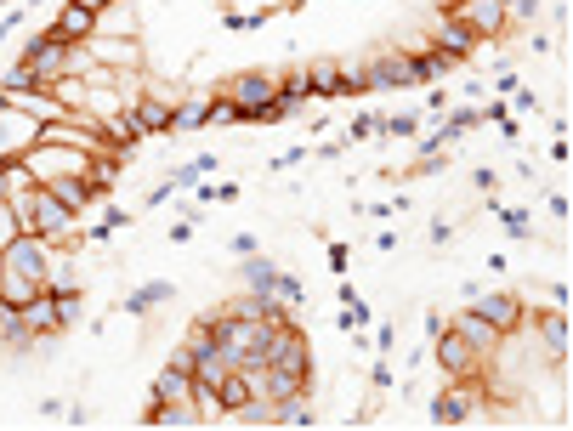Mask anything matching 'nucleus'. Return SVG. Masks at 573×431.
Instances as JSON below:
<instances>
[{"mask_svg":"<svg viewBox=\"0 0 573 431\" xmlns=\"http://www.w3.org/2000/svg\"><path fill=\"white\" fill-rule=\"evenodd\" d=\"M432 341H437V369H443V375H449V380H477V369H483V358H477V352H471V346L460 341V335H454L449 324L437 329Z\"/></svg>","mask_w":573,"mask_h":431,"instance_id":"nucleus-6","label":"nucleus"},{"mask_svg":"<svg viewBox=\"0 0 573 431\" xmlns=\"http://www.w3.org/2000/svg\"><path fill=\"white\" fill-rule=\"evenodd\" d=\"M471 403H477V380H454L449 392L432 403V426H466Z\"/></svg>","mask_w":573,"mask_h":431,"instance_id":"nucleus-11","label":"nucleus"},{"mask_svg":"<svg viewBox=\"0 0 573 431\" xmlns=\"http://www.w3.org/2000/svg\"><path fill=\"white\" fill-rule=\"evenodd\" d=\"M23 329H29V335H52V329H63L57 324V295L52 290H40L35 301H23Z\"/></svg>","mask_w":573,"mask_h":431,"instance_id":"nucleus-16","label":"nucleus"},{"mask_svg":"<svg viewBox=\"0 0 573 431\" xmlns=\"http://www.w3.org/2000/svg\"><path fill=\"white\" fill-rule=\"evenodd\" d=\"M6 199H12V182H6V165H0V205H6Z\"/></svg>","mask_w":573,"mask_h":431,"instance_id":"nucleus-37","label":"nucleus"},{"mask_svg":"<svg viewBox=\"0 0 573 431\" xmlns=\"http://www.w3.org/2000/svg\"><path fill=\"white\" fill-rule=\"evenodd\" d=\"M483 120V114H477V108H460V114H449V120H443V142H460L471 131V125Z\"/></svg>","mask_w":573,"mask_h":431,"instance_id":"nucleus-25","label":"nucleus"},{"mask_svg":"<svg viewBox=\"0 0 573 431\" xmlns=\"http://www.w3.org/2000/svg\"><path fill=\"white\" fill-rule=\"evenodd\" d=\"M114 227H125V210H108V216H103V222H97V227H91V239H97V244H103V239H108V233H114Z\"/></svg>","mask_w":573,"mask_h":431,"instance_id":"nucleus-31","label":"nucleus"},{"mask_svg":"<svg viewBox=\"0 0 573 431\" xmlns=\"http://www.w3.org/2000/svg\"><path fill=\"white\" fill-rule=\"evenodd\" d=\"M386 131H392V137H415L420 120H415V114H398V120H386Z\"/></svg>","mask_w":573,"mask_h":431,"instance_id":"nucleus-33","label":"nucleus"},{"mask_svg":"<svg viewBox=\"0 0 573 431\" xmlns=\"http://www.w3.org/2000/svg\"><path fill=\"white\" fill-rule=\"evenodd\" d=\"M488 120L500 125V137H505V142H517V120L505 114V103H494V108H488Z\"/></svg>","mask_w":573,"mask_h":431,"instance_id":"nucleus-30","label":"nucleus"},{"mask_svg":"<svg viewBox=\"0 0 573 431\" xmlns=\"http://www.w3.org/2000/svg\"><path fill=\"white\" fill-rule=\"evenodd\" d=\"M534 335H539V346H551V358H556V363L568 358V312H562V307H556L551 318L539 312V318H534Z\"/></svg>","mask_w":573,"mask_h":431,"instance_id":"nucleus-17","label":"nucleus"},{"mask_svg":"<svg viewBox=\"0 0 573 431\" xmlns=\"http://www.w3.org/2000/svg\"><path fill=\"white\" fill-rule=\"evenodd\" d=\"M18 233H23V222H18V210H12V205H0V250H6V244L18 239Z\"/></svg>","mask_w":573,"mask_h":431,"instance_id":"nucleus-28","label":"nucleus"},{"mask_svg":"<svg viewBox=\"0 0 573 431\" xmlns=\"http://www.w3.org/2000/svg\"><path fill=\"white\" fill-rule=\"evenodd\" d=\"M91 63H103V69H137V46L131 40H114V35H91Z\"/></svg>","mask_w":573,"mask_h":431,"instance_id":"nucleus-13","label":"nucleus"},{"mask_svg":"<svg viewBox=\"0 0 573 431\" xmlns=\"http://www.w3.org/2000/svg\"><path fill=\"white\" fill-rule=\"evenodd\" d=\"M35 86H40V80H35V69H29V63H18V69L0 80V91H6V97H18V91H35Z\"/></svg>","mask_w":573,"mask_h":431,"instance_id":"nucleus-26","label":"nucleus"},{"mask_svg":"<svg viewBox=\"0 0 573 431\" xmlns=\"http://www.w3.org/2000/svg\"><path fill=\"white\" fill-rule=\"evenodd\" d=\"M415 63H420V80H443V74L454 69V57H443L437 46L432 52H415Z\"/></svg>","mask_w":573,"mask_h":431,"instance_id":"nucleus-24","label":"nucleus"},{"mask_svg":"<svg viewBox=\"0 0 573 431\" xmlns=\"http://www.w3.org/2000/svg\"><path fill=\"white\" fill-rule=\"evenodd\" d=\"M154 403H193V369H182V363L159 369L154 375Z\"/></svg>","mask_w":573,"mask_h":431,"instance_id":"nucleus-14","label":"nucleus"},{"mask_svg":"<svg viewBox=\"0 0 573 431\" xmlns=\"http://www.w3.org/2000/svg\"><path fill=\"white\" fill-rule=\"evenodd\" d=\"M80 6H86V12H97V18H103L108 6H114V0H80Z\"/></svg>","mask_w":573,"mask_h":431,"instance_id":"nucleus-36","label":"nucleus"},{"mask_svg":"<svg viewBox=\"0 0 573 431\" xmlns=\"http://www.w3.org/2000/svg\"><path fill=\"white\" fill-rule=\"evenodd\" d=\"M278 301H284V307H301V284H296L290 273L278 278Z\"/></svg>","mask_w":573,"mask_h":431,"instance_id":"nucleus-32","label":"nucleus"},{"mask_svg":"<svg viewBox=\"0 0 573 431\" xmlns=\"http://www.w3.org/2000/svg\"><path fill=\"white\" fill-rule=\"evenodd\" d=\"M471 312H477V318H488V324L500 329L505 341L522 329V301H517V295H500V290H494V295H477V301H471Z\"/></svg>","mask_w":573,"mask_h":431,"instance_id":"nucleus-10","label":"nucleus"},{"mask_svg":"<svg viewBox=\"0 0 573 431\" xmlns=\"http://www.w3.org/2000/svg\"><path fill=\"white\" fill-rule=\"evenodd\" d=\"M443 12H449L454 23H466L477 40H500L505 23H511L505 0H443Z\"/></svg>","mask_w":573,"mask_h":431,"instance_id":"nucleus-3","label":"nucleus"},{"mask_svg":"<svg viewBox=\"0 0 573 431\" xmlns=\"http://www.w3.org/2000/svg\"><path fill=\"white\" fill-rule=\"evenodd\" d=\"M375 131H386V120H381V114H358V120H352V131H347L341 142H369Z\"/></svg>","mask_w":573,"mask_h":431,"instance_id":"nucleus-27","label":"nucleus"},{"mask_svg":"<svg viewBox=\"0 0 573 431\" xmlns=\"http://www.w3.org/2000/svg\"><path fill=\"white\" fill-rule=\"evenodd\" d=\"M403 86H420V63L409 52H392V57L364 63V91H403Z\"/></svg>","mask_w":573,"mask_h":431,"instance_id":"nucleus-5","label":"nucleus"},{"mask_svg":"<svg viewBox=\"0 0 573 431\" xmlns=\"http://www.w3.org/2000/svg\"><path fill=\"white\" fill-rule=\"evenodd\" d=\"M171 193H176V176H171V182H159V188L148 193V205H165V199H171Z\"/></svg>","mask_w":573,"mask_h":431,"instance_id":"nucleus-35","label":"nucleus"},{"mask_svg":"<svg viewBox=\"0 0 573 431\" xmlns=\"http://www.w3.org/2000/svg\"><path fill=\"white\" fill-rule=\"evenodd\" d=\"M165 301H171V284H142V290H131L125 295V312H154V307H165Z\"/></svg>","mask_w":573,"mask_h":431,"instance_id":"nucleus-22","label":"nucleus"},{"mask_svg":"<svg viewBox=\"0 0 573 431\" xmlns=\"http://www.w3.org/2000/svg\"><path fill=\"white\" fill-rule=\"evenodd\" d=\"M307 80H313V91H324V97H341V63H330V57L307 63Z\"/></svg>","mask_w":573,"mask_h":431,"instance_id":"nucleus-23","label":"nucleus"},{"mask_svg":"<svg viewBox=\"0 0 573 431\" xmlns=\"http://www.w3.org/2000/svg\"><path fill=\"white\" fill-rule=\"evenodd\" d=\"M205 120H210V97H205V91H193V97H182V103H176L171 131H199Z\"/></svg>","mask_w":573,"mask_h":431,"instance_id":"nucleus-20","label":"nucleus"},{"mask_svg":"<svg viewBox=\"0 0 573 431\" xmlns=\"http://www.w3.org/2000/svg\"><path fill=\"white\" fill-rule=\"evenodd\" d=\"M23 63L35 69V80L46 86V80H57V74L69 69V46L63 40H52V35H35L29 46H23Z\"/></svg>","mask_w":573,"mask_h":431,"instance_id":"nucleus-8","label":"nucleus"},{"mask_svg":"<svg viewBox=\"0 0 573 431\" xmlns=\"http://www.w3.org/2000/svg\"><path fill=\"white\" fill-rule=\"evenodd\" d=\"M437 52L454 57V63H466V57L477 52V35H471L466 23H454L449 12H443V23H437Z\"/></svg>","mask_w":573,"mask_h":431,"instance_id":"nucleus-15","label":"nucleus"},{"mask_svg":"<svg viewBox=\"0 0 573 431\" xmlns=\"http://www.w3.org/2000/svg\"><path fill=\"white\" fill-rule=\"evenodd\" d=\"M454 335H460V341H466L471 346V352H477V358H494V352H500V346H505V335H500V329H494V324H488V318H477V312H454Z\"/></svg>","mask_w":573,"mask_h":431,"instance_id":"nucleus-9","label":"nucleus"},{"mask_svg":"<svg viewBox=\"0 0 573 431\" xmlns=\"http://www.w3.org/2000/svg\"><path fill=\"white\" fill-rule=\"evenodd\" d=\"M261 363H273V369H284V375H296V380H313V352H307V335H301L290 318H284V324H273V341H267Z\"/></svg>","mask_w":573,"mask_h":431,"instance_id":"nucleus-2","label":"nucleus"},{"mask_svg":"<svg viewBox=\"0 0 573 431\" xmlns=\"http://www.w3.org/2000/svg\"><path fill=\"white\" fill-rule=\"evenodd\" d=\"M148 426L188 431V426H199V414H193V403H154V409H148Z\"/></svg>","mask_w":573,"mask_h":431,"instance_id":"nucleus-19","label":"nucleus"},{"mask_svg":"<svg viewBox=\"0 0 573 431\" xmlns=\"http://www.w3.org/2000/svg\"><path fill=\"white\" fill-rule=\"evenodd\" d=\"M244 278H250V290L256 295H278V278L284 273H278L267 256H244Z\"/></svg>","mask_w":573,"mask_h":431,"instance_id":"nucleus-21","label":"nucleus"},{"mask_svg":"<svg viewBox=\"0 0 573 431\" xmlns=\"http://www.w3.org/2000/svg\"><path fill=\"white\" fill-rule=\"evenodd\" d=\"M40 188L52 193L57 205H69L74 216H80V210L86 205H97V199H103V182H91V171H74V176H52V182H40Z\"/></svg>","mask_w":573,"mask_h":431,"instance_id":"nucleus-7","label":"nucleus"},{"mask_svg":"<svg viewBox=\"0 0 573 431\" xmlns=\"http://www.w3.org/2000/svg\"><path fill=\"white\" fill-rule=\"evenodd\" d=\"M500 222H505V233H511V239H528V233H534V227H528V216H522V210H500Z\"/></svg>","mask_w":573,"mask_h":431,"instance_id":"nucleus-29","label":"nucleus"},{"mask_svg":"<svg viewBox=\"0 0 573 431\" xmlns=\"http://www.w3.org/2000/svg\"><path fill=\"white\" fill-rule=\"evenodd\" d=\"M35 142H40V120H35V114H23L18 103H6V97H0V165L23 159Z\"/></svg>","mask_w":573,"mask_h":431,"instance_id":"nucleus-4","label":"nucleus"},{"mask_svg":"<svg viewBox=\"0 0 573 431\" xmlns=\"http://www.w3.org/2000/svg\"><path fill=\"white\" fill-rule=\"evenodd\" d=\"M46 35H52V40H63V46H86V40L97 35V12H86L80 0H69V6L57 12V23L46 29Z\"/></svg>","mask_w":573,"mask_h":431,"instance_id":"nucleus-12","label":"nucleus"},{"mask_svg":"<svg viewBox=\"0 0 573 431\" xmlns=\"http://www.w3.org/2000/svg\"><path fill=\"white\" fill-rule=\"evenodd\" d=\"M193 239V216H182V222L171 227V244H188Z\"/></svg>","mask_w":573,"mask_h":431,"instance_id":"nucleus-34","label":"nucleus"},{"mask_svg":"<svg viewBox=\"0 0 573 431\" xmlns=\"http://www.w3.org/2000/svg\"><path fill=\"white\" fill-rule=\"evenodd\" d=\"M46 261H52V244L40 239V233H18V239L0 250V295L12 307L35 301L46 290Z\"/></svg>","mask_w":573,"mask_h":431,"instance_id":"nucleus-1","label":"nucleus"},{"mask_svg":"<svg viewBox=\"0 0 573 431\" xmlns=\"http://www.w3.org/2000/svg\"><path fill=\"white\" fill-rule=\"evenodd\" d=\"M137 120H142V131H148V137H154V131H171L176 103H165L159 91H148V97H137Z\"/></svg>","mask_w":573,"mask_h":431,"instance_id":"nucleus-18","label":"nucleus"}]
</instances>
